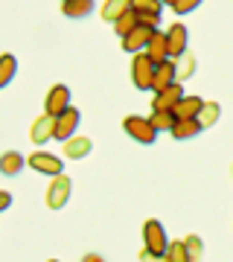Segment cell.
<instances>
[{"label":"cell","instance_id":"obj_1","mask_svg":"<svg viewBox=\"0 0 233 262\" xmlns=\"http://www.w3.org/2000/svg\"><path fill=\"white\" fill-rule=\"evenodd\" d=\"M122 131H125L134 143H140V146H152L160 134V131L152 125V120H146V117H125Z\"/></svg>","mask_w":233,"mask_h":262},{"label":"cell","instance_id":"obj_2","mask_svg":"<svg viewBox=\"0 0 233 262\" xmlns=\"http://www.w3.org/2000/svg\"><path fill=\"white\" fill-rule=\"evenodd\" d=\"M155 70H158V64H155L146 53H137L134 61H131V84H134L137 91H152V84H155Z\"/></svg>","mask_w":233,"mask_h":262},{"label":"cell","instance_id":"obj_3","mask_svg":"<svg viewBox=\"0 0 233 262\" xmlns=\"http://www.w3.org/2000/svg\"><path fill=\"white\" fill-rule=\"evenodd\" d=\"M27 166L35 169L38 175H47V178L65 175V158L50 155V151H32V155L27 158Z\"/></svg>","mask_w":233,"mask_h":262},{"label":"cell","instance_id":"obj_4","mask_svg":"<svg viewBox=\"0 0 233 262\" xmlns=\"http://www.w3.org/2000/svg\"><path fill=\"white\" fill-rule=\"evenodd\" d=\"M70 192H73V184L67 175H56V178L47 184V192H44V201L50 210H61V207L70 201Z\"/></svg>","mask_w":233,"mask_h":262},{"label":"cell","instance_id":"obj_5","mask_svg":"<svg viewBox=\"0 0 233 262\" xmlns=\"http://www.w3.org/2000/svg\"><path fill=\"white\" fill-rule=\"evenodd\" d=\"M29 140L35 143V146H44L47 140H56V117L47 111L41 117H35L32 125H29Z\"/></svg>","mask_w":233,"mask_h":262},{"label":"cell","instance_id":"obj_6","mask_svg":"<svg viewBox=\"0 0 233 262\" xmlns=\"http://www.w3.org/2000/svg\"><path fill=\"white\" fill-rule=\"evenodd\" d=\"M143 242H146V248H149V251L166 253L169 236H166V230H163V225H160L158 219H149V222L143 225Z\"/></svg>","mask_w":233,"mask_h":262},{"label":"cell","instance_id":"obj_7","mask_svg":"<svg viewBox=\"0 0 233 262\" xmlns=\"http://www.w3.org/2000/svg\"><path fill=\"white\" fill-rule=\"evenodd\" d=\"M158 29L155 27H146V24H140L134 32H129L125 38H120L122 41V50L125 53H131V56H137V53H146V47H149V41H152V35H155Z\"/></svg>","mask_w":233,"mask_h":262},{"label":"cell","instance_id":"obj_8","mask_svg":"<svg viewBox=\"0 0 233 262\" xmlns=\"http://www.w3.org/2000/svg\"><path fill=\"white\" fill-rule=\"evenodd\" d=\"M70 108V88L67 84H53L44 96V111L58 117V114H65Z\"/></svg>","mask_w":233,"mask_h":262},{"label":"cell","instance_id":"obj_9","mask_svg":"<svg viewBox=\"0 0 233 262\" xmlns=\"http://www.w3.org/2000/svg\"><path fill=\"white\" fill-rule=\"evenodd\" d=\"M131 12H137L140 24L158 29L160 24V12H163V3L160 0H131Z\"/></svg>","mask_w":233,"mask_h":262},{"label":"cell","instance_id":"obj_10","mask_svg":"<svg viewBox=\"0 0 233 262\" xmlns=\"http://www.w3.org/2000/svg\"><path fill=\"white\" fill-rule=\"evenodd\" d=\"M166 38H169V58H184L186 56V44H189V29L178 20L166 29Z\"/></svg>","mask_w":233,"mask_h":262},{"label":"cell","instance_id":"obj_11","mask_svg":"<svg viewBox=\"0 0 233 262\" xmlns=\"http://www.w3.org/2000/svg\"><path fill=\"white\" fill-rule=\"evenodd\" d=\"M79 120H82V114H79V108H67L65 114H58L56 117V140H61V143H67L70 137H76L73 131L79 128Z\"/></svg>","mask_w":233,"mask_h":262},{"label":"cell","instance_id":"obj_12","mask_svg":"<svg viewBox=\"0 0 233 262\" xmlns=\"http://www.w3.org/2000/svg\"><path fill=\"white\" fill-rule=\"evenodd\" d=\"M178 82V64L175 58H166V61H160L158 70H155V84H152V91L160 94V91H166L169 84Z\"/></svg>","mask_w":233,"mask_h":262},{"label":"cell","instance_id":"obj_13","mask_svg":"<svg viewBox=\"0 0 233 262\" xmlns=\"http://www.w3.org/2000/svg\"><path fill=\"white\" fill-rule=\"evenodd\" d=\"M181 99H184V88L175 82V84H169L166 91L155 94V99H152V111H172Z\"/></svg>","mask_w":233,"mask_h":262},{"label":"cell","instance_id":"obj_14","mask_svg":"<svg viewBox=\"0 0 233 262\" xmlns=\"http://www.w3.org/2000/svg\"><path fill=\"white\" fill-rule=\"evenodd\" d=\"M204 102H207V99H201V96H184L172 111H175L178 120H198V114H201Z\"/></svg>","mask_w":233,"mask_h":262},{"label":"cell","instance_id":"obj_15","mask_svg":"<svg viewBox=\"0 0 233 262\" xmlns=\"http://www.w3.org/2000/svg\"><path fill=\"white\" fill-rule=\"evenodd\" d=\"M146 56L155 61V64H160V61H166L169 58V38H166V32H155L152 35V41H149V47H146Z\"/></svg>","mask_w":233,"mask_h":262},{"label":"cell","instance_id":"obj_16","mask_svg":"<svg viewBox=\"0 0 233 262\" xmlns=\"http://www.w3.org/2000/svg\"><path fill=\"white\" fill-rule=\"evenodd\" d=\"M91 149H93V143L88 140V137H70V140L65 143V149H61V155L65 158H70V160H82V158H88L91 155Z\"/></svg>","mask_w":233,"mask_h":262},{"label":"cell","instance_id":"obj_17","mask_svg":"<svg viewBox=\"0 0 233 262\" xmlns=\"http://www.w3.org/2000/svg\"><path fill=\"white\" fill-rule=\"evenodd\" d=\"M125 12H131V0H105L102 9H99V15H102V20H108V24L114 27Z\"/></svg>","mask_w":233,"mask_h":262},{"label":"cell","instance_id":"obj_18","mask_svg":"<svg viewBox=\"0 0 233 262\" xmlns=\"http://www.w3.org/2000/svg\"><path fill=\"white\" fill-rule=\"evenodd\" d=\"M201 131H204V125H201L198 120H178L175 128L169 131V134H172L175 140H193V137H198Z\"/></svg>","mask_w":233,"mask_h":262},{"label":"cell","instance_id":"obj_19","mask_svg":"<svg viewBox=\"0 0 233 262\" xmlns=\"http://www.w3.org/2000/svg\"><path fill=\"white\" fill-rule=\"evenodd\" d=\"M61 12H65V18L82 20L93 12V0H65L61 3Z\"/></svg>","mask_w":233,"mask_h":262},{"label":"cell","instance_id":"obj_20","mask_svg":"<svg viewBox=\"0 0 233 262\" xmlns=\"http://www.w3.org/2000/svg\"><path fill=\"white\" fill-rule=\"evenodd\" d=\"M24 155L20 151H6L3 158H0V172L6 175V178H15V175H20L24 172Z\"/></svg>","mask_w":233,"mask_h":262},{"label":"cell","instance_id":"obj_21","mask_svg":"<svg viewBox=\"0 0 233 262\" xmlns=\"http://www.w3.org/2000/svg\"><path fill=\"white\" fill-rule=\"evenodd\" d=\"M15 73H18V61H15L12 53H6V56L0 58V88H9Z\"/></svg>","mask_w":233,"mask_h":262},{"label":"cell","instance_id":"obj_22","mask_svg":"<svg viewBox=\"0 0 233 262\" xmlns=\"http://www.w3.org/2000/svg\"><path fill=\"white\" fill-rule=\"evenodd\" d=\"M140 27V18H137V12H125L117 24H114V32H117V38H125L129 32H134V29Z\"/></svg>","mask_w":233,"mask_h":262},{"label":"cell","instance_id":"obj_23","mask_svg":"<svg viewBox=\"0 0 233 262\" xmlns=\"http://www.w3.org/2000/svg\"><path fill=\"white\" fill-rule=\"evenodd\" d=\"M152 125L158 131H172L175 128V122H178V117H175V111H152Z\"/></svg>","mask_w":233,"mask_h":262},{"label":"cell","instance_id":"obj_24","mask_svg":"<svg viewBox=\"0 0 233 262\" xmlns=\"http://www.w3.org/2000/svg\"><path fill=\"white\" fill-rule=\"evenodd\" d=\"M166 256H169V262H193V259H189V248H186L184 239H178V242H169Z\"/></svg>","mask_w":233,"mask_h":262},{"label":"cell","instance_id":"obj_25","mask_svg":"<svg viewBox=\"0 0 233 262\" xmlns=\"http://www.w3.org/2000/svg\"><path fill=\"white\" fill-rule=\"evenodd\" d=\"M219 102H204V108H201V114H198V122L204 125V128H210V125H216L219 122Z\"/></svg>","mask_w":233,"mask_h":262},{"label":"cell","instance_id":"obj_26","mask_svg":"<svg viewBox=\"0 0 233 262\" xmlns=\"http://www.w3.org/2000/svg\"><path fill=\"white\" fill-rule=\"evenodd\" d=\"M184 242H186V248H189V259L201 262V256H204V242H201V236H186Z\"/></svg>","mask_w":233,"mask_h":262},{"label":"cell","instance_id":"obj_27","mask_svg":"<svg viewBox=\"0 0 233 262\" xmlns=\"http://www.w3.org/2000/svg\"><path fill=\"white\" fill-rule=\"evenodd\" d=\"M201 3H204V0H175V3H172V12H175V15H189V12H196Z\"/></svg>","mask_w":233,"mask_h":262},{"label":"cell","instance_id":"obj_28","mask_svg":"<svg viewBox=\"0 0 233 262\" xmlns=\"http://www.w3.org/2000/svg\"><path fill=\"white\" fill-rule=\"evenodd\" d=\"M140 262H169V256L166 253H155V251H149V248H143V251H140Z\"/></svg>","mask_w":233,"mask_h":262},{"label":"cell","instance_id":"obj_29","mask_svg":"<svg viewBox=\"0 0 233 262\" xmlns=\"http://www.w3.org/2000/svg\"><path fill=\"white\" fill-rule=\"evenodd\" d=\"M9 204H12V192H0V210H9Z\"/></svg>","mask_w":233,"mask_h":262},{"label":"cell","instance_id":"obj_30","mask_svg":"<svg viewBox=\"0 0 233 262\" xmlns=\"http://www.w3.org/2000/svg\"><path fill=\"white\" fill-rule=\"evenodd\" d=\"M82 262H105V259L99 256V253H84V256H82Z\"/></svg>","mask_w":233,"mask_h":262},{"label":"cell","instance_id":"obj_31","mask_svg":"<svg viewBox=\"0 0 233 262\" xmlns=\"http://www.w3.org/2000/svg\"><path fill=\"white\" fill-rule=\"evenodd\" d=\"M160 3H163V6H172V3H175V0H160Z\"/></svg>","mask_w":233,"mask_h":262},{"label":"cell","instance_id":"obj_32","mask_svg":"<svg viewBox=\"0 0 233 262\" xmlns=\"http://www.w3.org/2000/svg\"><path fill=\"white\" fill-rule=\"evenodd\" d=\"M50 262H58V259H50Z\"/></svg>","mask_w":233,"mask_h":262}]
</instances>
